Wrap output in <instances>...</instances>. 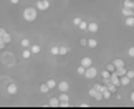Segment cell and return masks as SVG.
<instances>
[{
  "label": "cell",
  "instance_id": "6",
  "mask_svg": "<svg viewBox=\"0 0 134 109\" xmlns=\"http://www.w3.org/2000/svg\"><path fill=\"white\" fill-rule=\"evenodd\" d=\"M7 93H8L10 96H15L18 93V86L15 84V83H10V84L7 86Z\"/></svg>",
  "mask_w": 134,
  "mask_h": 109
},
{
  "label": "cell",
  "instance_id": "35",
  "mask_svg": "<svg viewBox=\"0 0 134 109\" xmlns=\"http://www.w3.org/2000/svg\"><path fill=\"white\" fill-rule=\"evenodd\" d=\"M127 76H129L131 79H134V70H127Z\"/></svg>",
  "mask_w": 134,
  "mask_h": 109
},
{
  "label": "cell",
  "instance_id": "37",
  "mask_svg": "<svg viewBox=\"0 0 134 109\" xmlns=\"http://www.w3.org/2000/svg\"><path fill=\"white\" fill-rule=\"evenodd\" d=\"M61 107H70V102H61Z\"/></svg>",
  "mask_w": 134,
  "mask_h": 109
},
{
  "label": "cell",
  "instance_id": "5",
  "mask_svg": "<svg viewBox=\"0 0 134 109\" xmlns=\"http://www.w3.org/2000/svg\"><path fill=\"white\" fill-rule=\"evenodd\" d=\"M35 7H37L38 10H48L50 8V0H38Z\"/></svg>",
  "mask_w": 134,
  "mask_h": 109
},
{
  "label": "cell",
  "instance_id": "9",
  "mask_svg": "<svg viewBox=\"0 0 134 109\" xmlns=\"http://www.w3.org/2000/svg\"><path fill=\"white\" fill-rule=\"evenodd\" d=\"M81 65H83L85 68H90V66H93V60L90 56H85V58H81Z\"/></svg>",
  "mask_w": 134,
  "mask_h": 109
},
{
  "label": "cell",
  "instance_id": "26",
  "mask_svg": "<svg viewBox=\"0 0 134 109\" xmlns=\"http://www.w3.org/2000/svg\"><path fill=\"white\" fill-rule=\"evenodd\" d=\"M88 25H90V23H88V22H85V20H83V22L80 23V27H78V28H80V30H83V32H88Z\"/></svg>",
  "mask_w": 134,
  "mask_h": 109
},
{
  "label": "cell",
  "instance_id": "8",
  "mask_svg": "<svg viewBox=\"0 0 134 109\" xmlns=\"http://www.w3.org/2000/svg\"><path fill=\"white\" fill-rule=\"evenodd\" d=\"M48 106H50V107H60V106H61L60 97H51V99L48 101Z\"/></svg>",
  "mask_w": 134,
  "mask_h": 109
},
{
  "label": "cell",
  "instance_id": "7",
  "mask_svg": "<svg viewBox=\"0 0 134 109\" xmlns=\"http://www.w3.org/2000/svg\"><path fill=\"white\" fill-rule=\"evenodd\" d=\"M58 89H60V93H68L70 91V83L68 81H60L58 83Z\"/></svg>",
  "mask_w": 134,
  "mask_h": 109
},
{
  "label": "cell",
  "instance_id": "36",
  "mask_svg": "<svg viewBox=\"0 0 134 109\" xmlns=\"http://www.w3.org/2000/svg\"><path fill=\"white\" fill-rule=\"evenodd\" d=\"M78 106H80V107H88V102H85V101H83V102H80Z\"/></svg>",
  "mask_w": 134,
  "mask_h": 109
},
{
  "label": "cell",
  "instance_id": "24",
  "mask_svg": "<svg viewBox=\"0 0 134 109\" xmlns=\"http://www.w3.org/2000/svg\"><path fill=\"white\" fill-rule=\"evenodd\" d=\"M76 73H78V74H80V76H85V73H86V68H85V66H83V65H80V66H78V68H76Z\"/></svg>",
  "mask_w": 134,
  "mask_h": 109
},
{
  "label": "cell",
  "instance_id": "29",
  "mask_svg": "<svg viewBox=\"0 0 134 109\" xmlns=\"http://www.w3.org/2000/svg\"><path fill=\"white\" fill-rule=\"evenodd\" d=\"M116 73H118L119 76H124V74H127V70H126V68H118Z\"/></svg>",
  "mask_w": 134,
  "mask_h": 109
},
{
  "label": "cell",
  "instance_id": "13",
  "mask_svg": "<svg viewBox=\"0 0 134 109\" xmlns=\"http://www.w3.org/2000/svg\"><path fill=\"white\" fill-rule=\"evenodd\" d=\"M32 55H33V53H32V50H30V48H23V51H22V58H23V60H28Z\"/></svg>",
  "mask_w": 134,
  "mask_h": 109
},
{
  "label": "cell",
  "instance_id": "23",
  "mask_svg": "<svg viewBox=\"0 0 134 109\" xmlns=\"http://www.w3.org/2000/svg\"><path fill=\"white\" fill-rule=\"evenodd\" d=\"M122 7H126V8H134V2H132V0H124V2H122Z\"/></svg>",
  "mask_w": 134,
  "mask_h": 109
},
{
  "label": "cell",
  "instance_id": "27",
  "mask_svg": "<svg viewBox=\"0 0 134 109\" xmlns=\"http://www.w3.org/2000/svg\"><path fill=\"white\" fill-rule=\"evenodd\" d=\"M111 74H113V73L108 71V70H103V71H101V78H103V79H106V78H111Z\"/></svg>",
  "mask_w": 134,
  "mask_h": 109
},
{
  "label": "cell",
  "instance_id": "40",
  "mask_svg": "<svg viewBox=\"0 0 134 109\" xmlns=\"http://www.w3.org/2000/svg\"><path fill=\"white\" fill-rule=\"evenodd\" d=\"M132 15H134V10H132Z\"/></svg>",
  "mask_w": 134,
  "mask_h": 109
},
{
  "label": "cell",
  "instance_id": "39",
  "mask_svg": "<svg viewBox=\"0 0 134 109\" xmlns=\"http://www.w3.org/2000/svg\"><path fill=\"white\" fill-rule=\"evenodd\" d=\"M131 102H132V106H134V91L131 93Z\"/></svg>",
  "mask_w": 134,
  "mask_h": 109
},
{
  "label": "cell",
  "instance_id": "19",
  "mask_svg": "<svg viewBox=\"0 0 134 109\" xmlns=\"http://www.w3.org/2000/svg\"><path fill=\"white\" fill-rule=\"evenodd\" d=\"M20 45H22V48H30V40L28 38H22V41H20Z\"/></svg>",
  "mask_w": 134,
  "mask_h": 109
},
{
  "label": "cell",
  "instance_id": "41",
  "mask_svg": "<svg viewBox=\"0 0 134 109\" xmlns=\"http://www.w3.org/2000/svg\"><path fill=\"white\" fill-rule=\"evenodd\" d=\"M132 81H134V79H132Z\"/></svg>",
  "mask_w": 134,
  "mask_h": 109
},
{
  "label": "cell",
  "instance_id": "31",
  "mask_svg": "<svg viewBox=\"0 0 134 109\" xmlns=\"http://www.w3.org/2000/svg\"><path fill=\"white\" fill-rule=\"evenodd\" d=\"M108 89H109L111 93H116V91H118V86L113 84V83H109V84H108Z\"/></svg>",
  "mask_w": 134,
  "mask_h": 109
},
{
  "label": "cell",
  "instance_id": "2",
  "mask_svg": "<svg viewBox=\"0 0 134 109\" xmlns=\"http://www.w3.org/2000/svg\"><path fill=\"white\" fill-rule=\"evenodd\" d=\"M88 94L93 97V99H96V101H103V99H104V96H103V93H101V91H98L94 86H93L91 89L88 91Z\"/></svg>",
  "mask_w": 134,
  "mask_h": 109
},
{
  "label": "cell",
  "instance_id": "14",
  "mask_svg": "<svg viewBox=\"0 0 134 109\" xmlns=\"http://www.w3.org/2000/svg\"><path fill=\"white\" fill-rule=\"evenodd\" d=\"M131 81H132V79H131V78L127 76V74H124V76H121V86H127V84H129Z\"/></svg>",
  "mask_w": 134,
  "mask_h": 109
},
{
  "label": "cell",
  "instance_id": "15",
  "mask_svg": "<svg viewBox=\"0 0 134 109\" xmlns=\"http://www.w3.org/2000/svg\"><path fill=\"white\" fill-rule=\"evenodd\" d=\"M96 46H98V40L96 38H90L88 40V48L93 50V48H96Z\"/></svg>",
  "mask_w": 134,
  "mask_h": 109
},
{
  "label": "cell",
  "instance_id": "33",
  "mask_svg": "<svg viewBox=\"0 0 134 109\" xmlns=\"http://www.w3.org/2000/svg\"><path fill=\"white\" fill-rule=\"evenodd\" d=\"M127 56H129V58H134V46L127 48Z\"/></svg>",
  "mask_w": 134,
  "mask_h": 109
},
{
  "label": "cell",
  "instance_id": "32",
  "mask_svg": "<svg viewBox=\"0 0 134 109\" xmlns=\"http://www.w3.org/2000/svg\"><path fill=\"white\" fill-rule=\"evenodd\" d=\"M111 94H113V93H111L109 89H106V91H103V96H104V99H109V97H111Z\"/></svg>",
  "mask_w": 134,
  "mask_h": 109
},
{
  "label": "cell",
  "instance_id": "38",
  "mask_svg": "<svg viewBox=\"0 0 134 109\" xmlns=\"http://www.w3.org/2000/svg\"><path fill=\"white\" fill-rule=\"evenodd\" d=\"M18 2H20V0H10V3H12V5H18Z\"/></svg>",
  "mask_w": 134,
  "mask_h": 109
},
{
  "label": "cell",
  "instance_id": "22",
  "mask_svg": "<svg viewBox=\"0 0 134 109\" xmlns=\"http://www.w3.org/2000/svg\"><path fill=\"white\" fill-rule=\"evenodd\" d=\"M46 84L50 86V89H55V88H58V83H56L55 79H48V81H46Z\"/></svg>",
  "mask_w": 134,
  "mask_h": 109
},
{
  "label": "cell",
  "instance_id": "16",
  "mask_svg": "<svg viewBox=\"0 0 134 109\" xmlns=\"http://www.w3.org/2000/svg\"><path fill=\"white\" fill-rule=\"evenodd\" d=\"M50 53L53 55V56H58V55H60V46L53 45V46H51V48H50Z\"/></svg>",
  "mask_w": 134,
  "mask_h": 109
},
{
  "label": "cell",
  "instance_id": "11",
  "mask_svg": "<svg viewBox=\"0 0 134 109\" xmlns=\"http://www.w3.org/2000/svg\"><path fill=\"white\" fill-rule=\"evenodd\" d=\"M124 25H126V27H134V15H131V17H126L124 18Z\"/></svg>",
  "mask_w": 134,
  "mask_h": 109
},
{
  "label": "cell",
  "instance_id": "12",
  "mask_svg": "<svg viewBox=\"0 0 134 109\" xmlns=\"http://www.w3.org/2000/svg\"><path fill=\"white\" fill-rule=\"evenodd\" d=\"M132 10H134V8H126V7H122V10H121V13H122V18H126V17H131V15H132Z\"/></svg>",
  "mask_w": 134,
  "mask_h": 109
},
{
  "label": "cell",
  "instance_id": "30",
  "mask_svg": "<svg viewBox=\"0 0 134 109\" xmlns=\"http://www.w3.org/2000/svg\"><path fill=\"white\" fill-rule=\"evenodd\" d=\"M81 22H83V18H80V17H75L73 18V25H75V27H80Z\"/></svg>",
  "mask_w": 134,
  "mask_h": 109
},
{
  "label": "cell",
  "instance_id": "25",
  "mask_svg": "<svg viewBox=\"0 0 134 109\" xmlns=\"http://www.w3.org/2000/svg\"><path fill=\"white\" fill-rule=\"evenodd\" d=\"M106 70H108V71H111V73H116L118 68H116V65H114V63H108V65H106Z\"/></svg>",
  "mask_w": 134,
  "mask_h": 109
},
{
  "label": "cell",
  "instance_id": "28",
  "mask_svg": "<svg viewBox=\"0 0 134 109\" xmlns=\"http://www.w3.org/2000/svg\"><path fill=\"white\" fill-rule=\"evenodd\" d=\"M70 53V48H68V46H60V55H68Z\"/></svg>",
  "mask_w": 134,
  "mask_h": 109
},
{
  "label": "cell",
  "instance_id": "3",
  "mask_svg": "<svg viewBox=\"0 0 134 109\" xmlns=\"http://www.w3.org/2000/svg\"><path fill=\"white\" fill-rule=\"evenodd\" d=\"M96 76H98V68H96V66H90V68H86V73H85L86 79H94Z\"/></svg>",
  "mask_w": 134,
  "mask_h": 109
},
{
  "label": "cell",
  "instance_id": "1",
  "mask_svg": "<svg viewBox=\"0 0 134 109\" xmlns=\"http://www.w3.org/2000/svg\"><path fill=\"white\" fill-rule=\"evenodd\" d=\"M22 17H23L25 22H28V23L35 22V20L38 18V8L37 7H27V8H23Z\"/></svg>",
  "mask_w": 134,
  "mask_h": 109
},
{
  "label": "cell",
  "instance_id": "17",
  "mask_svg": "<svg viewBox=\"0 0 134 109\" xmlns=\"http://www.w3.org/2000/svg\"><path fill=\"white\" fill-rule=\"evenodd\" d=\"M58 97H60V101H61V102H70V96H68V93H61Z\"/></svg>",
  "mask_w": 134,
  "mask_h": 109
},
{
  "label": "cell",
  "instance_id": "4",
  "mask_svg": "<svg viewBox=\"0 0 134 109\" xmlns=\"http://www.w3.org/2000/svg\"><path fill=\"white\" fill-rule=\"evenodd\" d=\"M0 40L2 41H5V43H10V41H12V38H10V33L7 32V30H3V28H0Z\"/></svg>",
  "mask_w": 134,
  "mask_h": 109
},
{
  "label": "cell",
  "instance_id": "20",
  "mask_svg": "<svg viewBox=\"0 0 134 109\" xmlns=\"http://www.w3.org/2000/svg\"><path fill=\"white\" fill-rule=\"evenodd\" d=\"M40 91H42L43 94H46V93H48V91H51V89H50V86L46 84V83H43V84H40Z\"/></svg>",
  "mask_w": 134,
  "mask_h": 109
},
{
  "label": "cell",
  "instance_id": "21",
  "mask_svg": "<svg viewBox=\"0 0 134 109\" xmlns=\"http://www.w3.org/2000/svg\"><path fill=\"white\" fill-rule=\"evenodd\" d=\"M113 63L116 65V68H124V61H122L121 58H116L114 61H113Z\"/></svg>",
  "mask_w": 134,
  "mask_h": 109
},
{
  "label": "cell",
  "instance_id": "18",
  "mask_svg": "<svg viewBox=\"0 0 134 109\" xmlns=\"http://www.w3.org/2000/svg\"><path fill=\"white\" fill-rule=\"evenodd\" d=\"M30 50H32V53H33V55H38L40 51H42L40 45H32V46H30Z\"/></svg>",
  "mask_w": 134,
  "mask_h": 109
},
{
  "label": "cell",
  "instance_id": "34",
  "mask_svg": "<svg viewBox=\"0 0 134 109\" xmlns=\"http://www.w3.org/2000/svg\"><path fill=\"white\" fill-rule=\"evenodd\" d=\"M80 45L81 46H88V40H86V38H81L80 40Z\"/></svg>",
  "mask_w": 134,
  "mask_h": 109
},
{
  "label": "cell",
  "instance_id": "10",
  "mask_svg": "<svg viewBox=\"0 0 134 109\" xmlns=\"http://www.w3.org/2000/svg\"><path fill=\"white\" fill-rule=\"evenodd\" d=\"M98 30H99V25H98V23H94V22H91V23L88 25V32H90V33H96Z\"/></svg>",
  "mask_w": 134,
  "mask_h": 109
}]
</instances>
